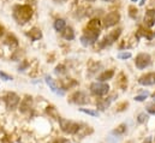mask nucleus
Segmentation results:
<instances>
[{
  "label": "nucleus",
  "mask_w": 155,
  "mask_h": 143,
  "mask_svg": "<svg viewBox=\"0 0 155 143\" xmlns=\"http://www.w3.org/2000/svg\"><path fill=\"white\" fill-rule=\"evenodd\" d=\"M100 33H101V22L97 18L91 19L90 22H88L87 27L84 28V33L81 37L82 45L85 47L94 45L97 37L100 36Z\"/></svg>",
  "instance_id": "f257e3e1"
},
{
  "label": "nucleus",
  "mask_w": 155,
  "mask_h": 143,
  "mask_svg": "<svg viewBox=\"0 0 155 143\" xmlns=\"http://www.w3.org/2000/svg\"><path fill=\"white\" fill-rule=\"evenodd\" d=\"M13 17L18 23L24 24L33 17V8L29 5H17L13 8Z\"/></svg>",
  "instance_id": "f03ea898"
},
{
  "label": "nucleus",
  "mask_w": 155,
  "mask_h": 143,
  "mask_svg": "<svg viewBox=\"0 0 155 143\" xmlns=\"http://www.w3.org/2000/svg\"><path fill=\"white\" fill-rule=\"evenodd\" d=\"M59 124H60V129L69 135H76L79 132L81 126L76 121L69 120V119H64V118H59Z\"/></svg>",
  "instance_id": "7ed1b4c3"
},
{
  "label": "nucleus",
  "mask_w": 155,
  "mask_h": 143,
  "mask_svg": "<svg viewBox=\"0 0 155 143\" xmlns=\"http://www.w3.org/2000/svg\"><path fill=\"white\" fill-rule=\"evenodd\" d=\"M90 91L95 96H105L110 91V85L104 82H94L90 84Z\"/></svg>",
  "instance_id": "20e7f679"
},
{
  "label": "nucleus",
  "mask_w": 155,
  "mask_h": 143,
  "mask_svg": "<svg viewBox=\"0 0 155 143\" xmlns=\"http://www.w3.org/2000/svg\"><path fill=\"white\" fill-rule=\"evenodd\" d=\"M2 100H4L6 107L8 108V109H13V108H16L17 106H18L19 101H21L19 96H18L16 93H12V91H8L7 94H5L4 98H2Z\"/></svg>",
  "instance_id": "39448f33"
},
{
  "label": "nucleus",
  "mask_w": 155,
  "mask_h": 143,
  "mask_svg": "<svg viewBox=\"0 0 155 143\" xmlns=\"http://www.w3.org/2000/svg\"><path fill=\"white\" fill-rule=\"evenodd\" d=\"M135 64H136L137 69L143 70L152 64V58L148 53H140L135 59Z\"/></svg>",
  "instance_id": "423d86ee"
},
{
  "label": "nucleus",
  "mask_w": 155,
  "mask_h": 143,
  "mask_svg": "<svg viewBox=\"0 0 155 143\" xmlns=\"http://www.w3.org/2000/svg\"><path fill=\"white\" fill-rule=\"evenodd\" d=\"M120 21V15L117 11H112L110 13H107L104 18V27L105 28H111L114 27L117 23Z\"/></svg>",
  "instance_id": "0eeeda50"
},
{
  "label": "nucleus",
  "mask_w": 155,
  "mask_h": 143,
  "mask_svg": "<svg viewBox=\"0 0 155 143\" xmlns=\"http://www.w3.org/2000/svg\"><path fill=\"white\" fill-rule=\"evenodd\" d=\"M120 34H121V29H117V30L111 32L108 35H106L104 37V40H102L101 43H100V47L104 48V47H106V46H110V45L114 43L117 40H118V37L120 36Z\"/></svg>",
  "instance_id": "6e6552de"
},
{
  "label": "nucleus",
  "mask_w": 155,
  "mask_h": 143,
  "mask_svg": "<svg viewBox=\"0 0 155 143\" xmlns=\"http://www.w3.org/2000/svg\"><path fill=\"white\" fill-rule=\"evenodd\" d=\"M70 101L76 105H87L89 104V98L84 91H75L70 96Z\"/></svg>",
  "instance_id": "1a4fd4ad"
},
{
  "label": "nucleus",
  "mask_w": 155,
  "mask_h": 143,
  "mask_svg": "<svg viewBox=\"0 0 155 143\" xmlns=\"http://www.w3.org/2000/svg\"><path fill=\"white\" fill-rule=\"evenodd\" d=\"M138 83L141 85H146V87H149V85H154L155 84V72H148L143 76H141L138 78Z\"/></svg>",
  "instance_id": "9d476101"
},
{
  "label": "nucleus",
  "mask_w": 155,
  "mask_h": 143,
  "mask_svg": "<svg viewBox=\"0 0 155 143\" xmlns=\"http://www.w3.org/2000/svg\"><path fill=\"white\" fill-rule=\"evenodd\" d=\"M114 98H116V95H112V96L106 98V99H100V100L96 102V106H97V108H99L100 111H105L107 107H110V105H111V102L114 100Z\"/></svg>",
  "instance_id": "9b49d317"
},
{
  "label": "nucleus",
  "mask_w": 155,
  "mask_h": 143,
  "mask_svg": "<svg viewBox=\"0 0 155 143\" xmlns=\"http://www.w3.org/2000/svg\"><path fill=\"white\" fill-rule=\"evenodd\" d=\"M144 23L147 27H153L155 24V11L154 10H148L146 16H144Z\"/></svg>",
  "instance_id": "f8f14e48"
},
{
  "label": "nucleus",
  "mask_w": 155,
  "mask_h": 143,
  "mask_svg": "<svg viewBox=\"0 0 155 143\" xmlns=\"http://www.w3.org/2000/svg\"><path fill=\"white\" fill-rule=\"evenodd\" d=\"M46 83L48 84V87L52 89V91L53 93H57V94H64L63 91H60V89H59V87L57 85V83L54 82V79L52 78V77H49V76H46Z\"/></svg>",
  "instance_id": "ddd939ff"
},
{
  "label": "nucleus",
  "mask_w": 155,
  "mask_h": 143,
  "mask_svg": "<svg viewBox=\"0 0 155 143\" xmlns=\"http://www.w3.org/2000/svg\"><path fill=\"white\" fill-rule=\"evenodd\" d=\"M31 105H33V100H31V98L27 96V98H25V99H23V101L21 102L19 111H21L22 113H25L27 111H29V109L31 108Z\"/></svg>",
  "instance_id": "4468645a"
},
{
  "label": "nucleus",
  "mask_w": 155,
  "mask_h": 143,
  "mask_svg": "<svg viewBox=\"0 0 155 143\" xmlns=\"http://www.w3.org/2000/svg\"><path fill=\"white\" fill-rule=\"evenodd\" d=\"M113 76H114V71L113 70H107V71H104L99 77H97V81L99 82H107V81H110V79H112L113 78Z\"/></svg>",
  "instance_id": "2eb2a0df"
},
{
  "label": "nucleus",
  "mask_w": 155,
  "mask_h": 143,
  "mask_svg": "<svg viewBox=\"0 0 155 143\" xmlns=\"http://www.w3.org/2000/svg\"><path fill=\"white\" fill-rule=\"evenodd\" d=\"M61 36H63L65 40H68V41H71V40L75 38V32H74V29H72L71 27H66L65 30L61 33Z\"/></svg>",
  "instance_id": "dca6fc26"
},
{
  "label": "nucleus",
  "mask_w": 155,
  "mask_h": 143,
  "mask_svg": "<svg viewBox=\"0 0 155 143\" xmlns=\"http://www.w3.org/2000/svg\"><path fill=\"white\" fill-rule=\"evenodd\" d=\"M28 36H29L33 41H38V40H40V38L42 37V33H41V30H40L39 28H33L31 30H29Z\"/></svg>",
  "instance_id": "f3484780"
},
{
  "label": "nucleus",
  "mask_w": 155,
  "mask_h": 143,
  "mask_svg": "<svg viewBox=\"0 0 155 143\" xmlns=\"http://www.w3.org/2000/svg\"><path fill=\"white\" fill-rule=\"evenodd\" d=\"M65 28H66V22H65L64 19L59 18V19H57V21L54 22V29H55L57 32L63 33V32L65 30Z\"/></svg>",
  "instance_id": "a211bd4d"
},
{
  "label": "nucleus",
  "mask_w": 155,
  "mask_h": 143,
  "mask_svg": "<svg viewBox=\"0 0 155 143\" xmlns=\"http://www.w3.org/2000/svg\"><path fill=\"white\" fill-rule=\"evenodd\" d=\"M5 43L11 46V47H17L18 46V40L13 35H7V37L5 38Z\"/></svg>",
  "instance_id": "6ab92c4d"
},
{
  "label": "nucleus",
  "mask_w": 155,
  "mask_h": 143,
  "mask_svg": "<svg viewBox=\"0 0 155 143\" xmlns=\"http://www.w3.org/2000/svg\"><path fill=\"white\" fill-rule=\"evenodd\" d=\"M125 132H126V125H125V124H121V125H119V126L117 128L116 130H113L112 134H114L117 136H120V135H124Z\"/></svg>",
  "instance_id": "aec40b11"
},
{
  "label": "nucleus",
  "mask_w": 155,
  "mask_h": 143,
  "mask_svg": "<svg viewBox=\"0 0 155 143\" xmlns=\"http://www.w3.org/2000/svg\"><path fill=\"white\" fill-rule=\"evenodd\" d=\"M79 111L82 113H85V114H89L91 117H97L99 115V112L97 111H94V109H88V108H79Z\"/></svg>",
  "instance_id": "412c9836"
},
{
  "label": "nucleus",
  "mask_w": 155,
  "mask_h": 143,
  "mask_svg": "<svg viewBox=\"0 0 155 143\" xmlns=\"http://www.w3.org/2000/svg\"><path fill=\"white\" fill-rule=\"evenodd\" d=\"M47 113H48V114H51L52 117H54V118H55V119H58V120H59V118H60V117H59V114L57 113V109H55L54 107H52V106H51V107H47Z\"/></svg>",
  "instance_id": "4be33fe9"
},
{
  "label": "nucleus",
  "mask_w": 155,
  "mask_h": 143,
  "mask_svg": "<svg viewBox=\"0 0 155 143\" xmlns=\"http://www.w3.org/2000/svg\"><path fill=\"white\" fill-rule=\"evenodd\" d=\"M131 57H132V54H131L130 52H121V53L118 54V58H119V59H123V60L129 59V58H131Z\"/></svg>",
  "instance_id": "5701e85b"
},
{
  "label": "nucleus",
  "mask_w": 155,
  "mask_h": 143,
  "mask_svg": "<svg viewBox=\"0 0 155 143\" xmlns=\"http://www.w3.org/2000/svg\"><path fill=\"white\" fill-rule=\"evenodd\" d=\"M147 112H148L149 114H155V101L148 104V106H147Z\"/></svg>",
  "instance_id": "b1692460"
},
{
  "label": "nucleus",
  "mask_w": 155,
  "mask_h": 143,
  "mask_svg": "<svg viewBox=\"0 0 155 143\" xmlns=\"http://www.w3.org/2000/svg\"><path fill=\"white\" fill-rule=\"evenodd\" d=\"M148 119V115L146 114V113H141V114H138V118H137V121L140 123V124H143L146 120Z\"/></svg>",
  "instance_id": "393cba45"
},
{
  "label": "nucleus",
  "mask_w": 155,
  "mask_h": 143,
  "mask_svg": "<svg viewBox=\"0 0 155 143\" xmlns=\"http://www.w3.org/2000/svg\"><path fill=\"white\" fill-rule=\"evenodd\" d=\"M129 11H130V17L131 18H136V16H137V8L136 7H134V6H130L129 7Z\"/></svg>",
  "instance_id": "a878e982"
},
{
  "label": "nucleus",
  "mask_w": 155,
  "mask_h": 143,
  "mask_svg": "<svg viewBox=\"0 0 155 143\" xmlns=\"http://www.w3.org/2000/svg\"><path fill=\"white\" fill-rule=\"evenodd\" d=\"M0 78H2L4 81H11L12 79V77L10 75H7V73H5L2 71H0Z\"/></svg>",
  "instance_id": "bb28decb"
},
{
  "label": "nucleus",
  "mask_w": 155,
  "mask_h": 143,
  "mask_svg": "<svg viewBox=\"0 0 155 143\" xmlns=\"http://www.w3.org/2000/svg\"><path fill=\"white\" fill-rule=\"evenodd\" d=\"M147 96H148V94L146 93V94H142V95L136 96V98H135V100H136V101H144V100L147 99Z\"/></svg>",
  "instance_id": "cd10ccee"
},
{
  "label": "nucleus",
  "mask_w": 155,
  "mask_h": 143,
  "mask_svg": "<svg viewBox=\"0 0 155 143\" xmlns=\"http://www.w3.org/2000/svg\"><path fill=\"white\" fill-rule=\"evenodd\" d=\"M55 72L57 73H65V66L64 65H58L55 68Z\"/></svg>",
  "instance_id": "c85d7f7f"
},
{
  "label": "nucleus",
  "mask_w": 155,
  "mask_h": 143,
  "mask_svg": "<svg viewBox=\"0 0 155 143\" xmlns=\"http://www.w3.org/2000/svg\"><path fill=\"white\" fill-rule=\"evenodd\" d=\"M28 65H29V64H28V62H23V64H22V65H19L18 70H19V71H24V70L28 68Z\"/></svg>",
  "instance_id": "c756f323"
},
{
  "label": "nucleus",
  "mask_w": 155,
  "mask_h": 143,
  "mask_svg": "<svg viewBox=\"0 0 155 143\" xmlns=\"http://www.w3.org/2000/svg\"><path fill=\"white\" fill-rule=\"evenodd\" d=\"M53 143H70V142H69V140H66V138H58V140H55Z\"/></svg>",
  "instance_id": "7c9ffc66"
},
{
  "label": "nucleus",
  "mask_w": 155,
  "mask_h": 143,
  "mask_svg": "<svg viewBox=\"0 0 155 143\" xmlns=\"http://www.w3.org/2000/svg\"><path fill=\"white\" fill-rule=\"evenodd\" d=\"M143 143H152V137H147L146 141H144Z\"/></svg>",
  "instance_id": "2f4dec72"
},
{
  "label": "nucleus",
  "mask_w": 155,
  "mask_h": 143,
  "mask_svg": "<svg viewBox=\"0 0 155 143\" xmlns=\"http://www.w3.org/2000/svg\"><path fill=\"white\" fill-rule=\"evenodd\" d=\"M2 34H4V28H2L1 25H0V36L2 35Z\"/></svg>",
  "instance_id": "473e14b6"
},
{
  "label": "nucleus",
  "mask_w": 155,
  "mask_h": 143,
  "mask_svg": "<svg viewBox=\"0 0 155 143\" xmlns=\"http://www.w3.org/2000/svg\"><path fill=\"white\" fill-rule=\"evenodd\" d=\"M102 1H105V2H114L117 0H102Z\"/></svg>",
  "instance_id": "72a5a7b5"
},
{
  "label": "nucleus",
  "mask_w": 155,
  "mask_h": 143,
  "mask_svg": "<svg viewBox=\"0 0 155 143\" xmlns=\"http://www.w3.org/2000/svg\"><path fill=\"white\" fill-rule=\"evenodd\" d=\"M144 2H146V0H141V1H140V5H141V6H143V5H144Z\"/></svg>",
  "instance_id": "f704fd0d"
},
{
  "label": "nucleus",
  "mask_w": 155,
  "mask_h": 143,
  "mask_svg": "<svg viewBox=\"0 0 155 143\" xmlns=\"http://www.w3.org/2000/svg\"><path fill=\"white\" fill-rule=\"evenodd\" d=\"M84 1H89V2H94L95 0H84Z\"/></svg>",
  "instance_id": "c9c22d12"
},
{
  "label": "nucleus",
  "mask_w": 155,
  "mask_h": 143,
  "mask_svg": "<svg viewBox=\"0 0 155 143\" xmlns=\"http://www.w3.org/2000/svg\"><path fill=\"white\" fill-rule=\"evenodd\" d=\"M152 96H153V98H154V99H155V91H154V93H153V95H152Z\"/></svg>",
  "instance_id": "e433bc0d"
},
{
  "label": "nucleus",
  "mask_w": 155,
  "mask_h": 143,
  "mask_svg": "<svg viewBox=\"0 0 155 143\" xmlns=\"http://www.w3.org/2000/svg\"><path fill=\"white\" fill-rule=\"evenodd\" d=\"M131 1H137V0H131Z\"/></svg>",
  "instance_id": "4c0bfd02"
}]
</instances>
